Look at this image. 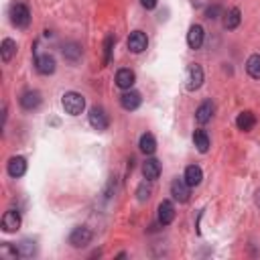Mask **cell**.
I'll list each match as a JSON object with an SVG mask.
<instances>
[{"label": "cell", "mask_w": 260, "mask_h": 260, "mask_svg": "<svg viewBox=\"0 0 260 260\" xmlns=\"http://www.w3.org/2000/svg\"><path fill=\"white\" fill-rule=\"evenodd\" d=\"M61 104H63V110L69 114V116H79L85 108V98L77 92H67L63 94L61 98Z\"/></svg>", "instance_id": "1"}, {"label": "cell", "mask_w": 260, "mask_h": 260, "mask_svg": "<svg viewBox=\"0 0 260 260\" xmlns=\"http://www.w3.org/2000/svg\"><path fill=\"white\" fill-rule=\"evenodd\" d=\"M11 23L19 29H27L31 25V11L27 5L23 3H17L11 7Z\"/></svg>", "instance_id": "2"}, {"label": "cell", "mask_w": 260, "mask_h": 260, "mask_svg": "<svg viewBox=\"0 0 260 260\" xmlns=\"http://www.w3.org/2000/svg\"><path fill=\"white\" fill-rule=\"evenodd\" d=\"M201 83H203V69H201V65L191 63L185 71V88L189 92H195L201 88Z\"/></svg>", "instance_id": "3"}, {"label": "cell", "mask_w": 260, "mask_h": 260, "mask_svg": "<svg viewBox=\"0 0 260 260\" xmlns=\"http://www.w3.org/2000/svg\"><path fill=\"white\" fill-rule=\"evenodd\" d=\"M92 238H94L92 230L85 228V226H79V228H75V230L69 234V244H71L73 248H83V246H88V244L92 242Z\"/></svg>", "instance_id": "4"}, {"label": "cell", "mask_w": 260, "mask_h": 260, "mask_svg": "<svg viewBox=\"0 0 260 260\" xmlns=\"http://www.w3.org/2000/svg\"><path fill=\"white\" fill-rule=\"evenodd\" d=\"M90 124L96 128V130H106L110 126V118L106 114V110L100 108V106H94L90 110Z\"/></svg>", "instance_id": "5"}, {"label": "cell", "mask_w": 260, "mask_h": 260, "mask_svg": "<svg viewBox=\"0 0 260 260\" xmlns=\"http://www.w3.org/2000/svg\"><path fill=\"white\" fill-rule=\"evenodd\" d=\"M189 189H191V185H187L185 179H175V181L171 183V195H173L177 201H181V203L189 201V195H191Z\"/></svg>", "instance_id": "6"}, {"label": "cell", "mask_w": 260, "mask_h": 260, "mask_svg": "<svg viewBox=\"0 0 260 260\" xmlns=\"http://www.w3.org/2000/svg\"><path fill=\"white\" fill-rule=\"evenodd\" d=\"M140 102H142V98H140V94L134 92V90H126V92L120 96V106H122L124 110H128V112L136 110V108L140 106Z\"/></svg>", "instance_id": "7"}, {"label": "cell", "mask_w": 260, "mask_h": 260, "mask_svg": "<svg viewBox=\"0 0 260 260\" xmlns=\"http://www.w3.org/2000/svg\"><path fill=\"white\" fill-rule=\"evenodd\" d=\"M146 47H148V39H146V35L142 31L130 33V37H128V49L132 51V53H142Z\"/></svg>", "instance_id": "8"}, {"label": "cell", "mask_w": 260, "mask_h": 260, "mask_svg": "<svg viewBox=\"0 0 260 260\" xmlns=\"http://www.w3.org/2000/svg\"><path fill=\"white\" fill-rule=\"evenodd\" d=\"M21 106H23V110H27V112L37 110V108L41 106V94H39L37 90L25 92V94L21 96Z\"/></svg>", "instance_id": "9"}, {"label": "cell", "mask_w": 260, "mask_h": 260, "mask_svg": "<svg viewBox=\"0 0 260 260\" xmlns=\"http://www.w3.org/2000/svg\"><path fill=\"white\" fill-rule=\"evenodd\" d=\"M175 220V205L171 201H161L159 203V224L161 226H169Z\"/></svg>", "instance_id": "10"}, {"label": "cell", "mask_w": 260, "mask_h": 260, "mask_svg": "<svg viewBox=\"0 0 260 260\" xmlns=\"http://www.w3.org/2000/svg\"><path fill=\"white\" fill-rule=\"evenodd\" d=\"M35 65H37V71L39 73H43V75H51L55 71V57L53 55H39L37 57V61H35Z\"/></svg>", "instance_id": "11"}, {"label": "cell", "mask_w": 260, "mask_h": 260, "mask_svg": "<svg viewBox=\"0 0 260 260\" xmlns=\"http://www.w3.org/2000/svg\"><path fill=\"white\" fill-rule=\"evenodd\" d=\"M21 228V214L15 212V210H9L5 216H3V230L5 232H17Z\"/></svg>", "instance_id": "12"}, {"label": "cell", "mask_w": 260, "mask_h": 260, "mask_svg": "<svg viewBox=\"0 0 260 260\" xmlns=\"http://www.w3.org/2000/svg\"><path fill=\"white\" fill-rule=\"evenodd\" d=\"M7 169H9V175L11 177L19 179V177H23L27 173V159L25 157H13L9 161V167Z\"/></svg>", "instance_id": "13"}, {"label": "cell", "mask_w": 260, "mask_h": 260, "mask_svg": "<svg viewBox=\"0 0 260 260\" xmlns=\"http://www.w3.org/2000/svg\"><path fill=\"white\" fill-rule=\"evenodd\" d=\"M142 175H144V179H148V181L159 179V175H161V163H159L157 159H146L144 165H142Z\"/></svg>", "instance_id": "14"}, {"label": "cell", "mask_w": 260, "mask_h": 260, "mask_svg": "<svg viewBox=\"0 0 260 260\" xmlns=\"http://www.w3.org/2000/svg\"><path fill=\"white\" fill-rule=\"evenodd\" d=\"M214 112H216V106H214V102H203L201 106L197 108V112H195V118H197V122L199 124H205V122H210L212 120V116H214Z\"/></svg>", "instance_id": "15"}, {"label": "cell", "mask_w": 260, "mask_h": 260, "mask_svg": "<svg viewBox=\"0 0 260 260\" xmlns=\"http://www.w3.org/2000/svg\"><path fill=\"white\" fill-rule=\"evenodd\" d=\"M134 79H136V75L132 69L124 67V69H118V73H116V85L122 90H130L134 85Z\"/></svg>", "instance_id": "16"}, {"label": "cell", "mask_w": 260, "mask_h": 260, "mask_svg": "<svg viewBox=\"0 0 260 260\" xmlns=\"http://www.w3.org/2000/svg\"><path fill=\"white\" fill-rule=\"evenodd\" d=\"M187 45L191 49H199L203 45V27L201 25H193L187 33Z\"/></svg>", "instance_id": "17"}, {"label": "cell", "mask_w": 260, "mask_h": 260, "mask_svg": "<svg viewBox=\"0 0 260 260\" xmlns=\"http://www.w3.org/2000/svg\"><path fill=\"white\" fill-rule=\"evenodd\" d=\"M183 179L187 181V185H191V187H197V185L201 183V179H203V173H201V169H199L197 165H189V167L185 169V175H183Z\"/></svg>", "instance_id": "18"}, {"label": "cell", "mask_w": 260, "mask_h": 260, "mask_svg": "<svg viewBox=\"0 0 260 260\" xmlns=\"http://www.w3.org/2000/svg\"><path fill=\"white\" fill-rule=\"evenodd\" d=\"M254 124H256V118H254V114L252 112H242V114H238V118H236V126L240 128V130H244V132H248V130H252L254 128Z\"/></svg>", "instance_id": "19"}, {"label": "cell", "mask_w": 260, "mask_h": 260, "mask_svg": "<svg viewBox=\"0 0 260 260\" xmlns=\"http://www.w3.org/2000/svg\"><path fill=\"white\" fill-rule=\"evenodd\" d=\"M17 53V43L13 39H5L3 45H0V55H3V61L9 63Z\"/></svg>", "instance_id": "20"}, {"label": "cell", "mask_w": 260, "mask_h": 260, "mask_svg": "<svg viewBox=\"0 0 260 260\" xmlns=\"http://www.w3.org/2000/svg\"><path fill=\"white\" fill-rule=\"evenodd\" d=\"M138 146H140V150H142L144 154H152L154 150H157V140H154V136H152L150 132H144V134L140 136Z\"/></svg>", "instance_id": "21"}, {"label": "cell", "mask_w": 260, "mask_h": 260, "mask_svg": "<svg viewBox=\"0 0 260 260\" xmlns=\"http://www.w3.org/2000/svg\"><path fill=\"white\" fill-rule=\"evenodd\" d=\"M240 21H242L240 9H230V11L224 15V27H226V29H236V27L240 25Z\"/></svg>", "instance_id": "22"}, {"label": "cell", "mask_w": 260, "mask_h": 260, "mask_svg": "<svg viewBox=\"0 0 260 260\" xmlns=\"http://www.w3.org/2000/svg\"><path fill=\"white\" fill-rule=\"evenodd\" d=\"M246 71H248L250 77L260 79V55H258V53H254V55L248 57V61H246Z\"/></svg>", "instance_id": "23"}, {"label": "cell", "mask_w": 260, "mask_h": 260, "mask_svg": "<svg viewBox=\"0 0 260 260\" xmlns=\"http://www.w3.org/2000/svg\"><path fill=\"white\" fill-rule=\"evenodd\" d=\"M193 142H195L199 152H207V148H210V136H207L205 130H195L193 132Z\"/></svg>", "instance_id": "24"}, {"label": "cell", "mask_w": 260, "mask_h": 260, "mask_svg": "<svg viewBox=\"0 0 260 260\" xmlns=\"http://www.w3.org/2000/svg\"><path fill=\"white\" fill-rule=\"evenodd\" d=\"M63 57L67 61H77L81 57V45L79 43H67L63 47Z\"/></svg>", "instance_id": "25"}, {"label": "cell", "mask_w": 260, "mask_h": 260, "mask_svg": "<svg viewBox=\"0 0 260 260\" xmlns=\"http://www.w3.org/2000/svg\"><path fill=\"white\" fill-rule=\"evenodd\" d=\"M150 195H152V185H150V181L146 179V181H142V183L136 187V199L144 203V201L150 199Z\"/></svg>", "instance_id": "26"}, {"label": "cell", "mask_w": 260, "mask_h": 260, "mask_svg": "<svg viewBox=\"0 0 260 260\" xmlns=\"http://www.w3.org/2000/svg\"><path fill=\"white\" fill-rule=\"evenodd\" d=\"M112 51H114V37H106L104 41V65H108L112 61Z\"/></svg>", "instance_id": "27"}, {"label": "cell", "mask_w": 260, "mask_h": 260, "mask_svg": "<svg viewBox=\"0 0 260 260\" xmlns=\"http://www.w3.org/2000/svg\"><path fill=\"white\" fill-rule=\"evenodd\" d=\"M0 256L13 260V258L21 256V252H19V248H17V246H13V244H3V246H0Z\"/></svg>", "instance_id": "28"}, {"label": "cell", "mask_w": 260, "mask_h": 260, "mask_svg": "<svg viewBox=\"0 0 260 260\" xmlns=\"http://www.w3.org/2000/svg\"><path fill=\"white\" fill-rule=\"evenodd\" d=\"M19 252H21V256H25V258L33 256V254L37 252V248H35V242H31V240H23V242L19 244Z\"/></svg>", "instance_id": "29"}, {"label": "cell", "mask_w": 260, "mask_h": 260, "mask_svg": "<svg viewBox=\"0 0 260 260\" xmlns=\"http://www.w3.org/2000/svg\"><path fill=\"white\" fill-rule=\"evenodd\" d=\"M205 17L210 19V21H216V19L224 17V11H222V7H220V5H212V7H207V11H205Z\"/></svg>", "instance_id": "30"}, {"label": "cell", "mask_w": 260, "mask_h": 260, "mask_svg": "<svg viewBox=\"0 0 260 260\" xmlns=\"http://www.w3.org/2000/svg\"><path fill=\"white\" fill-rule=\"evenodd\" d=\"M140 5H142L146 11H152L154 7H157V0H140Z\"/></svg>", "instance_id": "31"}, {"label": "cell", "mask_w": 260, "mask_h": 260, "mask_svg": "<svg viewBox=\"0 0 260 260\" xmlns=\"http://www.w3.org/2000/svg\"><path fill=\"white\" fill-rule=\"evenodd\" d=\"M254 201H256V205L260 207V189H258V191H256V195H254Z\"/></svg>", "instance_id": "32"}]
</instances>
